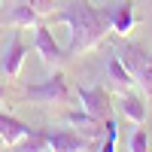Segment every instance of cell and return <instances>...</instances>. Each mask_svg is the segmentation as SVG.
I'll list each match as a JSON object with an SVG mask.
<instances>
[{"mask_svg":"<svg viewBox=\"0 0 152 152\" xmlns=\"http://www.w3.org/2000/svg\"><path fill=\"white\" fill-rule=\"evenodd\" d=\"M58 21H64L70 28V46L67 52L70 55H82V52H91L100 43L107 40V34L113 31V18H110V9H94L88 0H76L70 9H64L58 15Z\"/></svg>","mask_w":152,"mask_h":152,"instance_id":"6da1fadb","label":"cell"},{"mask_svg":"<svg viewBox=\"0 0 152 152\" xmlns=\"http://www.w3.org/2000/svg\"><path fill=\"white\" fill-rule=\"evenodd\" d=\"M24 94H28L31 100H40V104H64V100L70 97V85H67V79L61 73H52L40 85H31Z\"/></svg>","mask_w":152,"mask_h":152,"instance_id":"7a4b0ae2","label":"cell"},{"mask_svg":"<svg viewBox=\"0 0 152 152\" xmlns=\"http://www.w3.org/2000/svg\"><path fill=\"white\" fill-rule=\"evenodd\" d=\"M34 31H37V34H34V49H37V55L43 58V64H46V67H61V64H64V58H67V52L55 43L52 28L37 24Z\"/></svg>","mask_w":152,"mask_h":152,"instance_id":"3957f363","label":"cell"},{"mask_svg":"<svg viewBox=\"0 0 152 152\" xmlns=\"http://www.w3.org/2000/svg\"><path fill=\"white\" fill-rule=\"evenodd\" d=\"M76 97H79V104L85 113H91L94 119H107L110 110H113V97L104 85H88V88H79L76 91Z\"/></svg>","mask_w":152,"mask_h":152,"instance_id":"277c9868","label":"cell"},{"mask_svg":"<svg viewBox=\"0 0 152 152\" xmlns=\"http://www.w3.org/2000/svg\"><path fill=\"white\" fill-rule=\"evenodd\" d=\"M88 143L91 140H85V137L79 131H73V128H61L55 134H49V146L55 152H85Z\"/></svg>","mask_w":152,"mask_h":152,"instance_id":"5b68a950","label":"cell"},{"mask_svg":"<svg viewBox=\"0 0 152 152\" xmlns=\"http://www.w3.org/2000/svg\"><path fill=\"white\" fill-rule=\"evenodd\" d=\"M24 58H28V46L21 43V37L18 34H12V40H9V49H6V55H3V73L9 76V79H15V76L21 73L24 67Z\"/></svg>","mask_w":152,"mask_h":152,"instance_id":"8992f818","label":"cell"},{"mask_svg":"<svg viewBox=\"0 0 152 152\" xmlns=\"http://www.w3.org/2000/svg\"><path fill=\"white\" fill-rule=\"evenodd\" d=\"M67 122L85 137V140H100V137H104V119H94L91 113H85V110L67 113Z\"/></svg>","mask_w":152,"mask_h":152,"instance_id":"52a82bcc","label":"cell"},{"mask_svg":"<svg viewBox=\"0 0 152 152\" xmlns=\"http://www.w3.org/2000/svg\"><path fill=\"white\" fill-rule=\"evenodd\" d=\"M110 18H113V31L119 37H128L137 28V12H134V0H122L116 9H110Z\"/></svg>","mask_w":152,"mask_h":152,"instance_id":"ba28073f","label":"cell"},{"mask_svg":"<svg viewBox=\"0 0 152 152\" xmlns=\"http://www.w3.org/2000/svg\"><path fill=\"white\" fill-rule=\"evenodd\" d=\"M119 110H122V116L128 119V122H134V125H143V122H146V113H149L143 94H134V91H122Z\"/></svg>","mask_w":152,"mask_h":152,"instance_id":"9c48e42d","label":"cell"},{"mask_svg":"<svg viewBox=\"0 0 152 152\" xmlns=\"http://www.w3.org/2000/svg\"><path fill=\"white\" fill-rule=\"evenodd\" d=\"M40 18L43 15L28 3V0H15V6L9 9V24H12V28H37Z\"/></svg>","mask_w":152,"mask_h":152,"instance_id":"30bf717a","label":"cell"},{"mask_svg":"<svg viewBox=\"0 0 152 152\" xmlns=\"http://www.w3.org/2000/svg\"><path fill=\"white\" fill-rule=\"evenodd\" d=\"M28 131H31V128H28L21 119H15L12 113H3V110H0V137H3V143H6V146L18 143Z\"/></svg>","mask_w":152,"mask_h":152,"instance_id":"8fae6325","label":"cell"},{"mask_svg":"<svg viewBox=\"0 0 152 152\" xmlns=\"http://www.w3.org/2000/svg\"><path fill=\"white\" fill-rule=\"evenodd\" d=\"M46 149H49V134L46 131H34V128L24 134L18 143L9 146V152H46Z\"/></svg>","mask_w":152,"mask_h":152,"instance_id":"7c38bea8","label":"cell"},{"mask_svg":"<svg viewBox=\"0 0 152 152\" xmlns=\"http://www.w3.org/2000/svg\"><path fill=\"white\" fill-rule=\"evenodd\" d=\"M107 73H110V79L113 85L119 88V91H131V85H134V76L125 70V64L119 61V55H113L110 58V64H107Z\"/></svg>","mask_w":152,"mask_h":152,"instance_id":"4fadbf2b","label":"cell"},{"mask_svg":"<svg viewBox=\"0 0 152 152\" xmlns=\"http://www.w3.org/2000/svg\"><path fill=\"white\" fill-rule=\"evenodd\" d=\"M116 140H119L116 119L107 116V119H104V137H100V143H97V152H116Z\"/></svg>","mask_w":152,"mask_h":152,"instance_id":"5bb4252c","label":"cell"},{"mask_svg":"<svg viewBox=\"0 0 152 152\" xmlns=\"http://www.w3.org/2000/svg\"><path fill=\"white\" fill-rule=\"evenodd\" d=\"M134 85H140V91H143V97H152V55L146 58V64L137 70V76H134Z\"/></svg>","mask_w":152,"mask_h":152,"instance_id":"9a60e30c","label":"cell"},{"mask_svg":"<svg viewBox=\"0 0 152 152\" xmlns=\"http://www.w3.org/2000/svg\"><path fill=\"white\" fill-rule=\"evenodd\" d=\"M128 152H152V149H149V131L143 128V125L131 134V140H128Z\"/></svg>","mask_w":152,"mask_h":152,"instance_id":"2e32d148","label":"cell"},{"mask_svg":"<svg viewBox=\"0 0 152 152\" xmlns=\"http://www.w3.org/2000/svg\"><path fill=\"white\" fill-rule=\"evenodd\" d=\"M28 3L40 12V15H52L55 12V0H28Z\"/></svg>","mask_w":152,"mask_h":152,"instance_id":"e0dca14e","label":"cell"},{"mask_svg":"<svg viewBox=\"0 0 152 152\" xmlns=\"http://www.w3.org/2000/svg\"><path fill=\"white\" fill-rule=\"evenodd\" d=\"M6 100V91H3V82H0V104H3Z\"/></svg>","mask_w":152,"mask_h":152,"instance_id":"ac0fdd59","label":"cell"},{"mask_svg":"<svg viewBox=\"0 0 152 152\" xmlns=\"http://www.w3.org/2000/svg\"><path fill=\"white\" fill-rule=\"evenodd\" d=\"M3 146H6V143H3V137H0V149H3Z\"/></svg>","mask_w":152,"mask_h":152,"instance_id":"d6986e66","label":"cell"},{"mask_svg":"<svg viewBox=\"0 0 152 152\" xmlns=\"http://www.w3.org/2000/svg\"><path fill=\"white\" fill-rule=\"evenodd\" d=\"M46 152H55V149H52V146H49V149H46Z\"/></svg>","mask_w":152,"mask_h":152,"instance_id":"ffe728a7","label":"cell"}]
</instances>
